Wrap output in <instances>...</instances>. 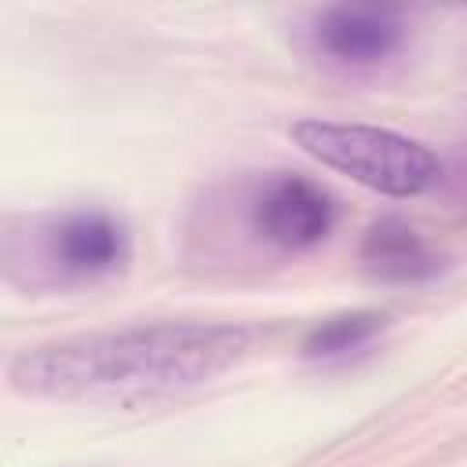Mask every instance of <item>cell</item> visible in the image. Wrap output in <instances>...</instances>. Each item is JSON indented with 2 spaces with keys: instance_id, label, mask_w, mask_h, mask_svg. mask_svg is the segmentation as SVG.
<instances>
[{
  "instance_id": "cell-1",
  "label": "cell",
  "mask_w": 467,
  "mask_h": 467,
  "mask_svg": "<svg viewBox=\"0 0 467 467\" xmlns=\"http://www.w3.org/2000/svg\"><path fill=\"white\" fill-rule=\"evenodd\" d=\"M248 328L157 321L26 347L7 361V383L29 398L131 401L208 383L248 354Z\"/></svg>"
},
{
  "instance_id": "cell-2",
  "label": "cell",
  "mask_w": 467,
  "mask_h": 467,
  "mask_svg": "<svg viewBox=\"0 0 467 467\" xmlns=\"http://www.w3.org/2000/svg\"><path fill=\"white\" fill-rule=\"evenodd\" d=\"M288 135L317 164L383 197H420L441 179V161L423 142L390 128L303 117Z\"/></svg>"
},
{
  "instance_id": "cell-3",
  "label": "cell",
  "mask_w": 467,
  "mask_h": 467,
  "mask_svg": "<svg viewBox=\"0 0 467 467\" xmlns=\"http://www.w3.org/2000/svg\"><path fill=\"white\" fill-rule=\"evenodd\" d=\"M252 226L263 241L288 252H303L332 234L336 201L328 190L303 175H277L259 190L252 204Z\"/></svg>"
},
{
  "instance_id": "cell-4",
  "label": "cell",
  "mask_w": 467,
  "mask_h": 467,
  "mask_svg": "<svg viewBox=\"0 0 467 467\" xmlns=\"http://www.w3.org/2000/svg\"><path fill=\"white\" fill-rule=\"evenodd\" d=\"M51 263L73 277L113 274L128 263V230L106 212H73L51 230Z\"/></svg>"
},
{
  "instance_id": "cell-5",
  "label": "cell",
  "mask_w": 467,
  "mask_h": 467,
  "mask_svg": "<svg viewBox=\"0 0 467 467\" xmlns=\"http://www.w3.org/2000/svg\"><path fill=\"white\" fill-rule=\"evenodd\" d=\"M401 22L376 7H328L314 26L317 47L339 62H379L401 47Z\"/></svg>"
},
{
  "instance_id": "cell-6",
  "label": "cell",
  "mask_w": 467,
  "mask_h": 467,
  "mask_svg": "<svg viewBox=\"0 0 467 467\" xmlns=\"http://www.w3.org/2000/svg\"><path fill=\"white\" fill-rule=\"evenodd\" d=\"M361 259L365 266L383 277V281H398V285H416L438 274V255L423 244V237L401 223V219H379L368 226L365 241H361Z\"/></svg>"
},
{
  "instance_id": "cell-7",
  "label": "cell",
  "mask_w": 467,
  "mask_h": 467,
  "mask_svg": "<svg viewBox=\"0 0 467 467\" xmlns=\"http://www.w3.org/2000/svg\"><path fill=\"white\" fill-rule=\"evenodd\" d=\"M387 328V314L379 310H343L325 321H317L303 339V358L310 361H332L361 350Z\"/></svg>"
}]
</instances>
